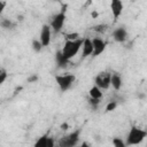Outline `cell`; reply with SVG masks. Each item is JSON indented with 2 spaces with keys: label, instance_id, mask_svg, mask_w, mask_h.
<instances>
[{
  "label": "cell",
  "instance_id": "obj_1",
  "mask_svg": "<svg viewBox=\"0 0 147 147\" xmlns=\"http://www.w3.org/2000/svg\"><path fill=\"white\" fill-rule=\"evenodd\" d=\"M146 137H147V132L145 130H142L139 126L133 125V126H131V129L127 132L125 144H126V146H136V145L141 144Z\"/></svg>",
  "mask_w": 147,
  "mask_h": 147
},
{
  "label": "cell",
  "instance_id": "obj_2",
  "mask_svg": "<svg viewBox=\"0 0 147 147\" xmlns=\"http://www.w3.org/2000/svg\"><path fill=\"white\" fill-rule=\"evenodd\" d=\"M83 42H84V39L83 38L77 39V40H65V42H64V45H63V47H62L61 51H62L63 55L68 60H71L82 49Z\"/></svg>",
  "mask_w": 147,
  "mask_h": 147
},
{
  "label": "cell",
  "instance_id": "obj_3",
  "mask_svg": "<svg viewBox=\"0 0 147 147\" xmlns=\"http://www.w3.org/2000/svg\"><path fill=\"white\" fill-rule=\"evenodd\" d=\"M82 133V129H77L65 136H63L57 144V147H76L77 142L79 141Z\"/></svg>",
  "mask_w": 147,
  "mask_h": 147
},
{
  "label": "cell",
  "instance_id": "obj_4",
  "mask_svg": "<svg viewBox=\"0 0 147 147\" xmlns=\"http://www.w3.org/2000/svg\"><path fill=\"white\" fill-rule=\"evenodd\" d=\"M75 80H76V76L72 74H63V75H56L55 76V82L62 92L68 91L74 85Z\"/></svg>",
  "mask_w": 147,
  "mask_h": 147
},
{
  "label": "cell",
  "instance_id": "obj_5",
  "mask_svg": "<svg viewBox=\"0 0 147 147\" xmlns=\"http://www.w3.org/2000/svg\"><path fill=\"white\" fill-rule=\"evenodd\" d=\"M65 18H67V16H65V9H62L60 13L55 14L52 17L49 25H51L52 31L54 33H59V32L62 31L63 25H64V22H65Z\"/></svg>",
  "mask_w": 147,
  "mask_h": 147
},
{
  "label": "cell",
  "instance_id": "obj_6",
  "mask_svg": "<svg viewBox=\"0 0 147 147\" xmlns=\"http://www.w3.org/2000/svg\"><path fill=\"white\" fill-rule=\"evenodd\" d=\"M110 78H111V72L101 71L94 77V85L98 86L100 90H108L110 86Z\"/></svg>",
  "mask_w": 147,
  "mask_h": 147
},
{
  "label": "cell",
  "instance_id": "obj_7",
  "mask_svg": "<svg viewBox=\"0 0 147 147\" xmlns=\"http://www.w3.org/2000/svg\"><path fill=\"white\" fill-rule=\"evenodd\" d=\"M51 38H52V28L49 24H42L40 29V34H39V40L42 45V47H47L51 44Z\"/></svg>",
  "mask_w": 147,
  "mask_h": 147
},
{
  "label": "cell",
  "instance_id": "obj_8",
  "mask_svg": "<svg viewBox=\"0 0 147 147\" xmlns=\"http://www.w3.org/2000/svg\"><path fill=\"white\" fill-rule=\"evenodd\" d=\"M92 42H93V56H99L100 54H102L105 52L107 42L102 38L94 37V38H92Z\"/></svg>",
  "mask_w": 147,
  "mask_h": 147
},
{
  "label": "cell",
  "instance_id": "obj_9",
  "mask_svg": "<svg viewBox=\"0 0 147 147\" xmlns=\"http://www.w3.org/2000/svg\"><path fill=\"white\" fill-rule=\"evenodd\" d=\"M123 9H124L123 1H121V0H111L110 1V11L113 14L114 21H117L118 20V17L123 13Z\"/></svg>",
  "mask_w": 147,
  "mask_h": 147
},
{
  "label": "cell",
  "instance_id": "obj_10",
  "mask_svg": "<svg viewBox=\"0 0 147 147\" xmlns=\"http://www.w3.org/2000/svg\"><path fill=\"white\" fill-rule=\"evenodd\" d=\"M111 37L116 42H124L127 39V30L124 26H118L113 31Z\"/></svg>",
  "mask_w": 147,
  "mask_h": 147
},
{
  "label": "cell",
  "instance_id": "obj_11",
  "mask_svg": "<svg viewBox=\"0 0 147 147\" xmlns=\"http://www.w3.org/2000/svg\"><path fill=\"white\" fill-rule=\"evenodd\" d=\"M90 55H93V42L92 39L86 37L84 38V42H83V47H82V57L85 59Z\"/></svg>",
  "mask_w": 147,
  "mask_h": 147
},
{
  "label": "cell",
  "instance_id": "obj_12",
  "mask_svg": "<svg viewBox=\"0 0 147 147\" xmlns=\"http://www.w3.org/2000/svg\"><path fill=\"white\" fill-rule=\"evenodd\" d=\"M123 80H122V76L118 72H113L111 74V78H110V85L113 86V88L115 91H119L122 87Z\"/></svg>",
  "mask_w": 147,
  "mask_h": 147
},
{
  "label": "cell",
  "instance_id": "obj_13",
  "mask_svg": "<svg viewBox=\"0 0 147 147\" xmlns=\"http://www.w3.org/2000/svg\"><path fill=\"white\" fill-rule=\"evenodd\" d=\"M55 62H56V64H57L59 68H64V67H67V65L69 64L70 60H68V59L63 55L62 51L60 49V51H57V52L55 53Z\"/></svg>",
  "mask_w": 147,
  "mask_h": 147
},
{
  "label": "cell",
  "instance_id": "obj_14",
  "mask_svg": "<svg viewBox=\"0 0 147 147\" xmlns=\"http://www.w3.org/2000/svg\"><path fill=\"white\" fill-rule=\"evenodd\" d=\"M88 96H90V98H93V99H99V100H101V99L103 98L102 90H100L98 86L93 85V86L88 90Z\"/></svg>",
  "mask_w": 147,
  "mask_h": 147
},
{
  "label": "cell",
  "instance_id": "obj_15",
  "mask_svg": "<svg viewBox=\"0 0 147 147\" xmlns=\"http://www.w3.org/2000/svg\"><path fill=\"white\" fill-rule=\"evenodd\" d=\"M47 138H48L47 134L40 136V137L36 140V142L33 144V147H47Z\"/></svg>",
  "mask_w": 147,
  "mask_h": 147
},
{
  "label": "cell",
  "instance_id": "obj_16",
  "mask_svg": "<svg viewBox=\"0 0 147 147\" xmlns=\"http://www.w3.org/2000/svg\"><path fill=\"white\" fill-rule=\"evenodd\" d=\"M0 25H1V28L5 29V30H10V29H13V28L15 26V24H14L9 18H6V17H2V18H1Z\"/></svg>",
  "mask_w": 147,
  "mask_h": 147
},
{
  "label": "cell",
  "instance_id": "obj_17",
  "mask_svg": "<svg viewBox=\"0 0 147 147\" xmlns=\"http://www.w3.org/2000/svg\"><path fill=\"white\" fill-rule=\"evenodd\" d=\"M31 47H32V49H33L34 53H40L41 49L44 48L42 45H41V42H40V40H39V39H36V38L32 39V41H31Z\"/></svg>",
  "mask_w": 147,
  "mask_h": 147
},
{
  "label": "cell",
  "instance_id": "obj_18",
  "mask_svg": "<svg viewBox=\"0 0 147 147\" xmlns=\"http://www.w3.org/2000/svg\"><path fill=\"white\" fill-rule=\"evenodd\" d=\"M111 142H113V146L114 147H127L126 144H125V141L122 138H119V137H114L113 140H111Z\"/></svg>",
  "mask_w": 147,
  "mask_h": 147
},
{
  "label": "cell",
  "instance_id": "obj_19",
  "mask_svg": "<svg viewBox=\"0 0 147 147\" xmlns=\"http://www.w3.org/2000/svg\"><path fill=\"white\" fill-rule=\"evenodd\" d=\"M93 30L95 31V32H98V33H103V32H106L107 30H108V25L107 24H98V25H94L93 26Z\"/></svg>",
  "mask_w": 147,
  "mask_h": 147
},
{
  "label": "cell",
  "instance_id": "obj_20",
  "mask_svg": "<svg viewBox=\"0 0 147 147\" xmlns=\"http://www.w3.org/2000/svg\"><path fill=\"white\" fill-rule=\"evenodd\" d=\"M87 102H88V105H90L93 109L98 108V106L100 105V100H99V99H93V98H90V96H88V99H87Z\"/></svg>",
  "mask_w": 147,
  "mask_h": 147
},
{
  "label": "cell",
  "instance_id": "obj_21",
  "mask_svg": "<svg viewBox=\"0 0 147 147\" xmlns=\"http://www.w3.org/2000/svg\"><path fill=\"white\" fill-rule=\"evenodd\" d=\"M7 77H8L7 70H6L5 68H1V69H0V84H3L5 80L7 79Z\"/></svg>",
  "mask_w": 147,
  "mask_h": 147
},
{
  "label": "cell",
  "instance_id": "obj_22",
  "mask_svg": "<svg viewBox=\"0 0 147 147\" xmlns=\"http://www.w3.org/2000/svg\"><path fill=\"white\" fill-rule=\"evenodd\" d=\"M117 102L116 101H110V102H108L107 103V106H106V111H113V110H115L116 109V107H117Z\"/></svg>",
  "mask_w": 147,
  "mask_h": 147
},
{
  "label": "cell",
  "instance_id": "obj_23",
  "mask_svg": "<svg viewBox=\"0 0 147 147\" xmlns=\"http://www.w3.org/2000/svg\"><path fill=\"white\" fill-rule=\"evenodd\" d=\"M65 38L67 40H77V39H80V36L77 32H72V33H67Z\"/></svg>",
  "mask_w": 147,
  "mask_h": 147
},
{
  "label": "cell",
  "instance_id": "obj_24",
  "mask_svg": "<svg viewBox=\"0 0 147 147\" xmlns=\"http://www.w3.org/2000/svg\"><path fill=\"white\" fill-rule=\"evenodd\" d=\"M47 147H56V146H55V140H54V138H52V137H49V136H48V138H47Z\"/></svg>",
  "mask_w": 147,
  "mask_h": 147
},
{
  "label": "cell",
  "instance_id": "obj_25",
  "mask_svg": "<svg viewBox=\"0 0 147 147\" xmlns=\"http://www.w3.org/2000/svg\"><path fill=\"white\" fill-rule=\"evenodd\" d=\"M37 80H38V76L37 75H32V76H30L28 78V82L29 83H33V82H37Z\"/></svg>",
  "mask_w": 147,
  "mask_h": 147
},
{
  "label": "cell",
  "instance_id": "obj_26",
  "mask_svg": "<svg viewBox=\"0 0 147 147\" xmlns=\"http://www.w3.org/2000/svg\"><path fill=\"white\" fill-rule=\"evenodd\" d=\"M76 147H77V146H76ZM78 147H91V146H90V145H88L86 141H84V142H83L80 146H78Z\"/></svg>",
  "mask_w": 147,
  "mask_h": 147
}]
</instances>
